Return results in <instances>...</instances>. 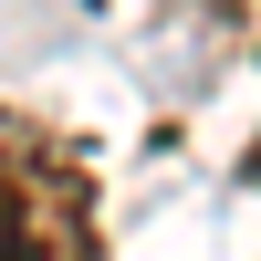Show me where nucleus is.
Wrapping results in <instances>:
<instances>
[{
    "label": "nucleus",
    "mask_w": 261,
    "mask_h": 261,
    "mask_svg": "<svg viewBox=\"0 0 261 261\" xmlns=\"http://www.w3.org/2000/svg\"><path fill=\"white\" fill-rule=\"evenodd\" d=\"M0 261H94L84 178L21 136H0Z\"/></svg>",
    "instance_id": "obj_1"
},
{
    "label": "nucleus",
    "mask_w": 261,
    "mask_h": 261,
    "mask_svg": "<svg viewBox=\"0 0 261 261\" xmlns=\"http://www.w3.org/2000/svg\"><path fill=\"white\" fill-rule=\"evenodd\" d=\"M199 11H220V21H230V32H241V21H251V0H199Z\"/></svg>",
    "instance_id": "obj_2"
}]
</instances>
